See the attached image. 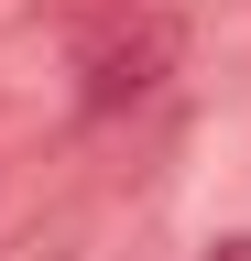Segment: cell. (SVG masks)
I'll use <instances>...</instances> for the list:
<instances>
[{
  "label": "cell",
  "instance_id": "cell-2",
  "mask_svg": "<svg viewBox=\"0 0 251 261\" xmlns=\"http://www.w3.org/2000/svg\"><path fill=\"white\" fill-rule=\"evenodd\" d=\"M218 261H251V240H218Z\"/></svg>",
  "mask_w": 251,
  "mask_h": 261
},
{
  "label": "cell",
  "instance_id": "cell-1",
  "mask_svg": "<svg viewBox=\"0 0 251 261\" xmlns=\"http://www.w3.org/2000/svg\"><path fill=\"white\" fill-rule=\"evenodd\" d=\"M175 11H87L77 33V109L109 120V109H142L153 87L175 76Z\"/></svg>",
  "mask_w": 251,
  "mask_h": 261
}]
</instances>
